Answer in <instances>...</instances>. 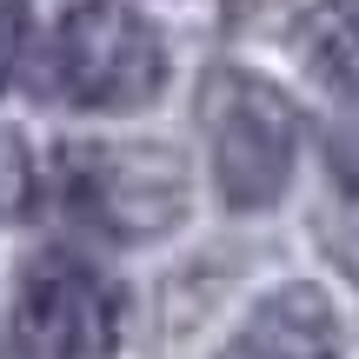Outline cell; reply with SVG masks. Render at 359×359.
Wrapping results in <instances>:
<instances>
[{
  "label": "cell",
  "instance_id": "obj_1",
  "mask_svg": "<svg viewBox=\"0 0 359 359\" xmlns=\"http://www.w3.org/2000/svg\"><path fill=\"white\" fill-rule=\"evenodd\" d=\"M40 193L60 219L100 240H160L187 219L193 180L173 147L140 140H67L40 167Z\"/></svg>",
  "mask_w": 359,
  "mask_h": 359
},
{
  "label": "cell",
  "instance_id": "obj_2",
  "mask_svg": "<svg viewBox=\"0 0 359 359\" xmlns=\"http://www.w3.org/2000/svg\"><path fill=\"white\" fill-rule=\"evenodd\" d=\"M167 87V40L133 0H74L53 20L34 93L74 114H133Z\"/></svg>",
  "mask_w": 359,
  "mask_h": 359
},
{
  "label": "cell",
  "instance_id": "obj_3",
  "mask_svg": "<svg viewBox=\"0 0 359 359\" xmlns=\"http://www.w3.org/2000/svg\"><path fill=\"white\" fill-rule=\"evenodd\" d=\"M200 140L219 200L233 213H266L299 167V107L246 67H213L200 80Z\"/></svg>",
  "mask_w": 359,
  "mask_h": 359
},
{
  "label": "cell",
  "instance_id": "obj_4",
  "mask_svg": "<svg viewBox=\"0 0 359 359\" xmlns=\"http://www.w3.org/2000/svg\"><path fill=\"white\" fill-rule=\"evenodd\" d=\"M127 326V293L114 273L67 246H40L13 280L7 333L20 359H114Z\"/></svg>",
  "mask_w": 359,
  "mask_h": 359
},
{
  "label": "cell",
  "instance_id": "obj_5",
  "mask_svg": "<svg viewBox=\"0 0 359 359\" xmlns=\"http://www.w3.org/2000/svg\"><path fill=\"white\" fill-rule=\"evenodd\" d=\"M219 359H339V320L320 286H273Z\"/></svg>",
  "mask_w": 359,
  "mask_h": 359
},
{
  "label": "cell",
  "instance_id": "obj_6",
  "mask_svg": "<svg viewBox=\"0 0 359 359\" xmlns=\"http://www.w3.org/2000/svg\"><path fill=\"white\" fill-rule=\"evenodd\" d=\"M306 67L333 93L359 100V0H320L306 13Z\"/></svg>",
  "mask_w": 359,
  "mask_h": 359
},
{
  "label": "cell",
  "instance_id": "obj_7",
  "mask_svg": "<svg viewBox=\"0 0 359 359\" xmlns=\"http://www.w3.org/2000/svg\"><path fill=\"white\" fill-rule=\"evenodd\" d=\"M34 193H40V173H34V160H27L20 133L0 127V219H13Z\"/></svg>",
  "mask_w": 359,
  "mask_h": 359
},
{
  "label": "cell",
  "instance_id": "obj_8",
  "mask_svg": "<svg viewBox=\"0 0 359 359\" xmlns=\"http://www.w3.org/2000/svg\"><path fill=\"white\" fill-rule=\"evenodd\" d=\"M20 47H27V0H0V80L13 74Z\"/></svg>",
  "mask_w": 359,
  "mask_h": 359
},
{
  "label": "cell",
  "instance_id": "obj_9",
  "mask_svg": "<svg viewBox=\"0 0 359 359\" xmlns=\"http://www.w3.org/2000/svg\"><path fill=\"white\" fill-rule=\"evenodd\" d=\"M333 173H339V187L359 200V120L333 127Z\"/></svg>",
  "mask_w": 359,
  "mask_h": 359
}]
</instances>
